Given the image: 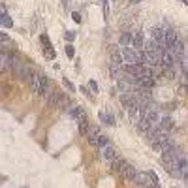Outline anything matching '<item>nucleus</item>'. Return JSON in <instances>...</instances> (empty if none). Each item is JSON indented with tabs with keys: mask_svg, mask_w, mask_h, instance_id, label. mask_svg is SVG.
<instances>
[{
	"mask_svg": "<svg viewBox=\"0 0 188 188\" xmlns=\"http://www.w3.org/2000/svg\"><path fill=\"white\" fill-rule=\"evenodd\" d=\"M135 184H139V186H156V184L152 183V177L151 173H141V171H137V175H135Z\"/></svg>",
	"mask_w": 188,
	"mask_h": 188,
	"instance_id": "1",
	"label": "nucleus"
},
{
	"mask_svg": "<svg viewBox=\"0 0 188 188\" xmlns=\"http://www.w3.org/2000/svg\"><path fill=\"white\" fill-rule=\"evenodd\" d=\"M109 53H111L113 62L124 68V58H122V49H119V45H109Z\"/></svg>",
	"mask_w": 188,
	"mask_h": 188,
	"instance_id": "2",
	"label": "nucleus"
},
{
	"mask_svg": "<svg viewBox=\"0 0 188 188\" xmlns=\"http://www.w3.org/2000/svg\"><path fill=\"white\" fill-rule=\"evenodd\" d=\"M60 98H62V92H58V90H51V94L47 96V107H49V109H58Z\"/></svg>",
	"mask_w": 188,
	"mask_h": 188,
	"instance_id": "3",
	"label": "nucleus"
},
{
	"mask_svg": "<svg viewBox=\"0 0 188 188\" xmlns=\"http://www.w3.org/2000/svg\"><path fill=\"white\" fill-rule=\"evenodd\" d=\"M169 51H171V55H173L175 58H179L181 62H184L183 58H184V45H183V41L181 40H177L173 45L169 47Z\"/></svg>",
	"mask_w": 188,
	"mask_h": 188,
	"instance_id": "4",
	"label": "nucleus"
},
{
	"mask_svg": "<svg viewBox=\"0 0 188 188\" xmlns=\"http://www.w3.org/2000/svg\"><path fill=\"white\" fill-rule=\"evenodd\" d=\"M100 154H102V160H105V162H109L111 164L113 160H117V151L111 147V145H107V147H102V151H100Z\"/></svg>",
	"mask_w": 188,
	"mask_h": 188,
	"instance_id": "5",
	"label": "nucleus"
},
{
	"mask_svg": "<svg viewBox=\"0 0 188 188\" xmlns=\"http://www.w3.org/2000/svg\"><path fill=\"white\" fill-rule=\"evenodd\" d=\"M30 83V90L32 94H36V96H40V85H41V73H34L32 75V79L28 81Z\"/></svg>",
	"mask_w": 188,
	"mask_h": 188,
	"instance_id": "6",
	"label": "nucleus"
},
{
	"mask_svg": "<svg viewBox=\"0 0 188 188\" xmlns=\"http://www.w3.org/2000/svg\"><path fill=\"white\" fill-rule=\"evenodd\" d=\"M100 130L98 128H96V126H92V128H90L89 130V134H87V137H89V143L90 145H96V147H98V139H100Z\"/></svg>",
	"mask_w": 188,
	"mask_h": 188,
	"instance_id": "7",
	"label": "nucleus"
},
{
	"mask_svg": "<svg viewBox=\"0 0 188 188\" xmlns=\"http://www.w3.org/2000/svg\"><path fill=\"white\" fill-rule=\"evenodd\" d=\"M177 40H179V38H177V34H175L171 28H166V34H164V41H166V47H167V49H169V47H171V45H173Z\"/></svg>",
	"mask_w": 188,
	"mask_h": 188,
	"instance_id": "8",
	"label": "nucleus"
},
{
	"mask_svg": "<svg viewBox=\"0 0 188 188\" xmlns=\"http://www.w3.org/2000/svg\"><path fill=\"white\" fill-rule=\"evenodd\" d=\"M98 119H100V122H103V124H107V126H115V117H113L111 113L100 111V113H98Z\"/></svg>",
	"mask_w": 188,
	"mask_h": 188,
	"instance_id": "9",
	"label": "nucleus"
},
{
	"mask_svg": "<svg viewBox=\"0 0 188 188\" xmlns=\"http://www.w3.org/2000/svg\"><path fill=\"white\" fill-rule=\"evenodd\" d=\"M132 45H134L135 49L143 51V47H145V41H143V36H141L139 32H135V34H132Z\"/></svg>",
	"mask_w": 188,
	"mask_h": 188,
	"instance_id": "10",
	"label": "nucleus"
},
{
	"mask_svg": "<svg viewBox=\"0 0 188 188\" xmlns=\"http://www.w3.org/2000/svg\"><path fill=\"white\" fill-rule=\"evenodd\" d=\"M77 124H79V132H81L83 135H87V134H89L90 124H89V119H87V115H85V117H81L79 121H77Z\"/></svg>",
	"mask_w": 188,
	"mask_h": 188,
	"instance_id": "11",
	"label": "nucleus"
},
{
	"mask_svg": "<svg viewBox=\"0 0 188 188\" xmlns=\"http://www.w3.org/2000/svg\"><path fill=\"white\" fill-rule=\"evenodd\" d=\"M109 72H111V77H113V79L119 81V79H121V75H122V66L111 62V64H109Z\"/></svg>",
	"mask_w": 188,
	"mask_h": 188,
	"instance_id": "12",
	"label": "nucleus"
},
{
	"mask_svg": "<svg viewBox=\"0 0 188 188\" xmlns=\"http://www.w3.org/2000/svg\"><path fill=\"white\" fill-rule=\"evenodd\" d=\"M2 64H0V68H2V70H8V68H11V62H13V57H9L8 53H6V51H2Z\"/></svg>",
	"mask_w": 188,
	"mask_h": 188,
	"instance_id": "13",
	"label": "nucleus"
},
{
	"mask_svg": "<svg viewBox=\"0 0 188 188\" xmlns=\"http://www.w3.org/2000/svg\"><path fill=\"white\" fill-rule=\"evenodd\" d=\"M160 128H162L164 132H169L171 128H173V121H171L169 117L162 115V119H160Z\"/></svg>",
	"mask_w": 188,
	"mask_h": 188,
	"instance_id": "14",
	"label": "nucleus"
},
{
	"mask_svg": "<svg viewBox=\"0 0 188 188\" xmlns=\"http://www.w3.org/2000/svg\"><path fill=\"white\" fill-rule=\"evenodd\" d=\"M70 115H72L73 119H77V121H79L81 117H85L87 113H85V109L81 107V105H75V107H72V111H70Z\"/></svg>",
	"mask_w": 188,
	"mask_h": 188,
	"instance_id": "15",
	"label": "nucleus"
},
{
	"mask_svg": "<svg viewBox=\"0 0 188 188\" xmlns=\"http://www.w3.org/2000/svg\"><path fill=\"white\" fill-rule=\"evenodd\" d=\"M2 25H4L6 28L13 27V21L9 19V15H8V13H6V8H2Z\"/></svg>",
	"mask_w": 188,
	"mask_h": 188,
	"instance_id": "16",
	"label": "nucleus"
},
{
	"mask_svg": "<svg viewBox=\"0 0 188 188\" xmlns=\"http://www.w3.org/2000/svg\"><path fill=\"white\" fill-rule=\"evenodd\" d=\"M121 43L124 45V47H126L128 43H132V34H130V32H124V34H121Z\"/></svg>",
	"mask_w": 188,
	"mask_h": 188,
	"instance_id": "17",
	"label": "nucleus"
},
{
	"mask_svg": "<svg viewBox=\"0 0 188 188\" xmlns=\"http://www.w3.org/2000/svg\"><path fill=\"white\" fill-rule=\"evenodd\" d=\"M43 55H45V58H55V51H53V47H51V43H49V45H45Z\"/></svg>",
	"mask_w": 188,
	"mask_h": 188,
	"instance_id": "18",
	"label": "nucleus"
},
{
	"mask_svg": "<svg viewBox=\"0 0 188 188\" xmlns=\"http://www.w3.org/2000/svg\"><path fill=\"white\" fill-rule=\"evenodd\" d=\"M107 145H109V137L102 134V135H100V139H98V147L102 149V147H107Z\"/></svg>",
	"mask_w": 188,
	"mask_h": 188,
	"instance_id": "19",
	"label": "nucleus"
},
{
	"mask_svg": "<svg viewBox=\"0 0 188 188\" xmlns=\"http://www.w3.org/2000/svg\"><path fill=\"white\" fill-rule=\"evenodd\" d=\"M66 55H68V58H73V55H75V51H73V45H70V43L66 45Z\"/></svg>",
	"mask_w": 188,
	"mask_h": 188,
	"instance_id": "20",
	"label": "nucleus"
},
{
	"mask_svg": "<svg viewBox=\"0 0 188 188\" xmlns=\"http://www.w3.org/2000/svg\"><path fill=\"white\" fill-rule=\"evenodd\" d=\"M64 38H66V40H68V41H73V40H75V32H72V30H68V32H66V36H64Z\"/></svg>",
	"mask_w": 188,
	"mask_h": 188,
	"instance_id": "21",
	"label": "nucleus"
},
{
	"mask_svg": "<svg viewBox=\"0 0 188 188\" xmlns=\"http://www.w3.org/2000/svg\"><path fill=\"white\" fill-rule=\"evenodd\" d=\"M62 83H64V87H66V89H70L72 92H75V87H73V85H72V83H70L68 79H62Z\"/></svg>",
	"mask_w": 188,
	"mask_h": 188,
	"instance_id": "22",
	"label": "nucleus"
},
{
	"mask_svg": "<svg viewBox=\"0 0 188 188\" xmlns=\"http://www.w3.org/2000/svg\"><path fill=\"white\" fill-rule=\"evenodd\" d=\"M89 87L92 89V92H94V94L98 92V85H96V81H92V79H90V81H89Z\"/></svg>",
	"mask_w": 188,
	"mask_h": 188,
	"instance_id": "23",
	"label": "nucleus"
},
{
	"mask_svg": "<svg viewBox=\"0 0 188 188\" xmlns=\"http://www.w3.org/2000/svg\"><path fill=\"white\" fill-rule=\"evenodd\" d=\"M72 19H73L75 23H81V15L77 13V11H73V13H72Z\"/></svg>",
	"mask_w": 188,
	"mask_h": 188,
	"instance_id": "24",
	"label": "nucleus"
},
{
	"mask_svg": "<svg viewBox=\"0 0 188 188\" xmlns=\"http://www.w3.org/2000/svg\"><path fill=\"white\" fill-rule=\"evenodd\" d=\"M79 90H81V92H85V96H87V98H92V94H90L89 90L85 89V87H79Z\"/></svg>",
	"mask_w": 188,
	"mask_h": 188,
	"instance_id": "25",
	"label": "nucleus"
},
{
	"mask_svg": "<svg viewBox=\"0 0 188 188\" xmlns=\"http://www.w3.org/2000/svg\"><path fill=\"white\" fill-rule=\"evenodd\" d=\"M184 4H186V6H188V0H184Z\"/></svg>",
	"mask_w": 188,
	"mask_h": 188,
	"instance_id": "26",
	"label": "nucleus"
},
{
	"mask_svg": "<svg viewBox=\"0 0 188 188\" xmlns=\"http://www.w3.org/2000/svg\"><path fill=\"white\" fill-rule=\"evenodd\" d=\"M158 188H160V186H158Z\"/></svg>",
	"mask_w": 188,
	"mask_h": 188,
	"instance_id": "27",
	"label": "nucleus"
}]
</instances>
